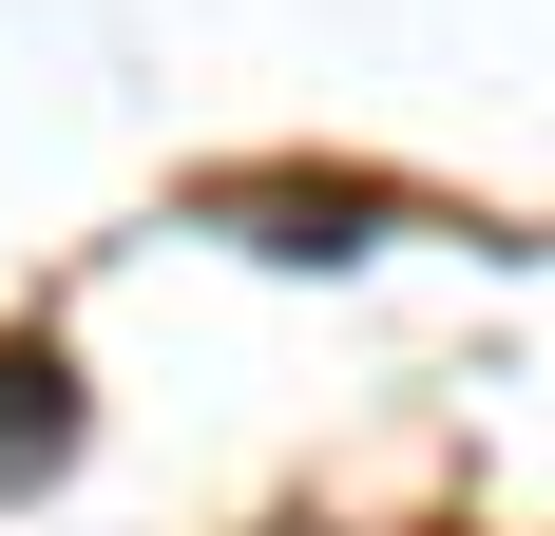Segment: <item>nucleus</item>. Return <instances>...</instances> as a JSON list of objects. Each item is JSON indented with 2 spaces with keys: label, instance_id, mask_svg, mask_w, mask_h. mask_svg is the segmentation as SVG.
Returning <instances> with one entry per match:
<instances>
[{
  "label": "nucleus",
  "instance_id": "obj_1",
  "mask_svg": "<svg viewBox=\"0 0 555 536\" xmlns=\"http://www.w3.org/2000/svg\"><path fill=\"white\" fill-rule=\"evenodd\" d=\"M57 441H77V383H57V345H0V480H39Z\"/></svg>",
  "mask_w": 555,
  "mask_h": 536
}]
</instances>
